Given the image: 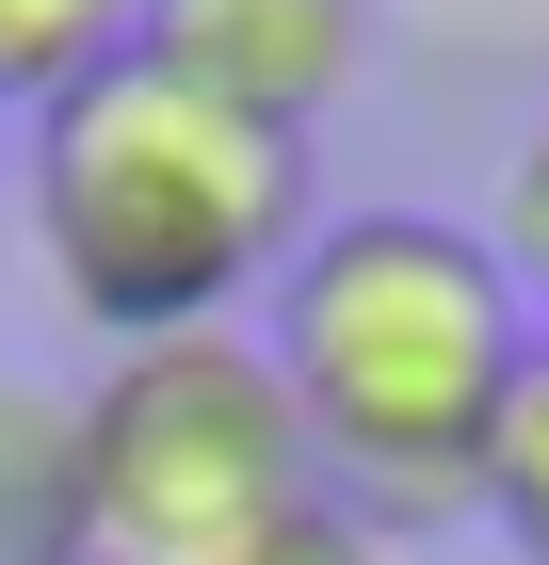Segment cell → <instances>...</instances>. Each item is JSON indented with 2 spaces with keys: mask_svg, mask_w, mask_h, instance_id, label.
I'll list each match as a JSON object with an SVG mask.
<instances>
[{
  "mask_svg": "<svg viewBox=\"0 0 549 565\" xmlns=\"http://www.w3.org/2000/svg\"><path fill=\"white\" fill-rule=\"evenodd\" d=\"M485 243H502L517 307H549V114H534V146L502 162V226H485Z\"/></svg>",
  "mask_w": 549,
  "mask_h": 565,
  "instance_id": "cell-8",
  "label": "cell"
},
{
  "mask_svg": "<svg viewBox=\"0 0 549 565\" xmlns=\"http://www.w3.org/2000/svg\"><path fill=\"white\" fill-rule=\"evenodd\" d=\"M243 565H388V550H372L356 518H324V501H307V518H292V533H258Z\"/></svg>",
  "mask_w": 549,
  "mask_h": 565,
  "instance_id": "cell-9",
  "label": "cell"
},
{
  "mask_svg": "<svg viewBox=\"0 0 549 565\" xmlns=\"http://www.w3.org/2000/svg\"><path fill=\"white\" fill-rule=\"evenodd\" d=\"M275 388H292L307 484L324 518L388 533H453L485 501V436H502V388L534 355V307H517L502 243L453 211H339L292 243L275 275Z\"/></svg>",
  "mask_w": 549,
  "mask_h": 565,
  "instance_id": "cell-1",
  "label": "cell"
},
{
  "mask_svg": "<svg viewBox=\"0 0 549 565\" xmlns=\"http://www.w3.org/2000/svg\"><path fill=\"white\" fill-rule=\"evenodd\" d=\"M146 0H0V114H49L65 82H97Z\"/></svg>",
  "mask_w": 549,
  "mask_h": 565,
  "instance_id": "cell-6",
  "label": "cell"
},
{
  "mask_svg": "<svg viewBox=\"0 0 549 565\" xmlns=\"http://www.w3.org/2000/svg\"><path fill=\"white\" fill-rule=\"evenodd\" d=\"M468 518H502L517 565H549V340L517 355V388H502V436H485V501Z\"/></svg>",
  "mask_w": 549,
  "mask_h": 565,
  "instance_id": "cell-7",
  "label": "cell"
},
{
  "mask_svg": "<svg viewBox=\"0 0 549 565\" xmlns=\"http://www.w3.org/2000/svg\"><path fill=\"white\" fill-rule=\"evenodd\" d=\"M33 243L97 340H178L275 291L307 243V130H258L226 97L114 49L33 114Z\"/></svg>",
  "mask_w": 549,
  "mask_h": 565,
  "instance_id": "cell-2",
  "label": "cell"
},
{
  "mask_svg": "<svg viewBox=\"0 0 549 565\" xmlns=\"http://www.w3.org/2000/svg\"><path fill=\"white\" fill-rule=\"evenodd\" d=\"M82 452H97V565H243L258 533L324 501L292 388L243 323L114 340V372L82 388Z\"/></svg>",
  "mask_w": 549,
  "mask_h": 565,
  "instance_id": "cell-3",
  "label": "cell"
},
{
  "mask_svg": "<svg viewBox=\"0 0 549 565\" xmlns=\"http://www.w3.org/2000/svg\"><path fill=\"white\" fill-rule=\"evenodd\" d=\"M0 565H97L82 388H0Z\"/></svg>",
  "mask_w": 549,
  "mask_h": 565,
  "instance_id": "cell-5",
  "label": "cell"
},
{
  "mask_svg": "<svg viewBox=\"0 0 549 565\" xmlns=\"http://www.w3.org/2000/svg\"><path fill=\"white\" fill-rule=\"evenodd\" d=\"M129 49H146L162 82L258 114V130H307V114L356 82L372 17H356V0H146V17H129Z\"/></svg>",
  "mask_w": 549,
  "mask_h": 565,
  "instance_id": "cell-4",
  "label": "cell"
}]
</instances>
